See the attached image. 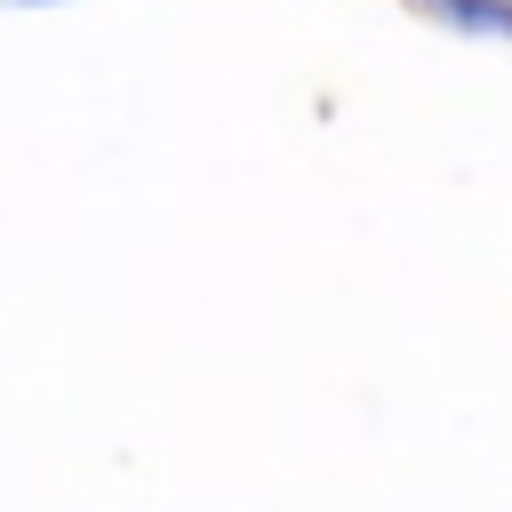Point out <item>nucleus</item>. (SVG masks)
<instances>
[{
	"label": "nucleus",
	"mask_w": 512,
	"mask_h": 512,
	"mask_svg": "<svg viewBox=\"0 0 512 512\" xmlns=\"http://www.w3.org/2000/svg\"><path fill=\"white\" fill-rule=\"evenodd\" d=\"M424 8H440L456 24H480V32H512V8L504 0H424Z\"/></svg>",
	"instance_id": "f257e3e1"
}]
</instances>
